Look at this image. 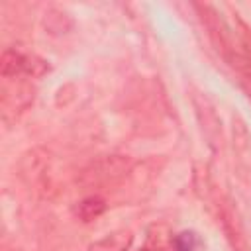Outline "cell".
I'll list each match as a JSON object with an SVG mask.
<instances>
[{"instance_id":"obj_3","label":"cell","mask_w":251,"mask_h":251,"mask_svg":"<svg viewBox=\"0 0 251 251\" xmlns=\"http://www.w3.org/2000/svg\"><path fill=\"white\" fill-rule=\"evenodd\" d=\"M102 210H104V202H102L100 198H88V200H84V202L80 204L78 214H80V218H82L84 222H88V220L96 218Z\"/></svg>"},{"instance_id":"obj_1","label":"cell","mask_w":251,"mask_h":251,"mask_svg":"<svg viewBox=\"0 0 251 251\" xmlns=\"http://www.w3.org/2000/svg\"><path fill=\"white\" fill-rule=\"evenodd\" d=\"M47 71L45 61L37 57H29L18 51H4L2 55V75L4 76H18V75H31L39 76Z\"/></svg>"},{"instance_id":"obj_2","label":"cell","mask_w":251,"mask_h":251,"mask_svg":"<svg viewBox=\"0 0 251 251\" xmlns=\"http://www.w3.org/2000/svg\"><path fill=\"white\" fill-rule=\"evenodd\" d=\"M131 233L126 231V229H120V231H114V233H108L106 237H102L100 241L92 243L88 247V251H127L129 245H131Z\"/></svg>"}]
</instances>
